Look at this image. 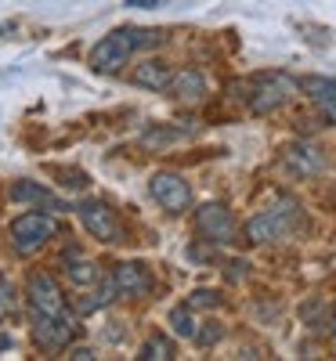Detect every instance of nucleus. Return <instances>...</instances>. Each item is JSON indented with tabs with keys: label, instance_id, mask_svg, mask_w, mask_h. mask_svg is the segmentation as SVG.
<instances>
[{
	"label": "nucleus",
	"instance_id": "obj_1",
	"mask_svg": "<svg viewBox=\"0 0 336 361\" xmlns=\"http://www.w3.org/2000/svg\"><path fill=\"white\" fill-rule=\"evenodd\" d=\"M163 44V33L160 29H134V25H124V29H112L109 37H102L95 47H90V69L95 73H105V76H116L119 69L127 66V58L141 47H156Z\"/></svg>",
	"mask_w": 336,
	"mask_h": 361
},
{
	"label": "nucleus",
	"instance_id": "obj_2",
	"mask_svg": "<svg viewBox=\"0 0 336 361\" xmlns=\"http://www.w3.org/2000/svg\"><path fill=\"white\" fill-rule=\"evenodd\" d=\"M58 231V224H54V217L51 214H40V209H29V214H22V217H15L11 221V246H15V253L18 257H33V253H40L44 246H47V238Z\"/></svg>",
	"mask_w": 336,
	"mask_h": 361
},
{
	"label": "nucleus",
	"instance_id": "obj_3",
	"mask_svg": "<svg viewBox=\"0 0 336 361\" xmlns=\"http://www.w3.org/2000/svg\"><path fill=\"white\" fill-rule=\"evenodd\" d=\"M25 300H29V314L33 318H73L62 289H58V282L47 271H33V275H29Z\"/></svg>",
	"mask_w": 336,
	"mask_h": 361
},
{
	"label": "nucleus",
	"instance_id": "obj_4",
	"mask_svg": "<svg viewBox=\"0 0 336 361\" xmlns=\"http://www.w3.org/2000/svg\"><path fill=\"white\" fill-rule=\"evenodd\" d=\"M296 228V202H282V206H271V209H260V214L246 224V238L250 243H282L289 238Z\"/></svg>",
	"mask_w": 336,
	"mask_h": 361
},
{
	"label": "nucleus",
	"instance_id": "obj_5",
	"mask_svg": "<svg viewBox=\"0 0 336 361\" xmlns=\"http://www.w3.org/2000/svg\"><path fill=\"white\" fill-rule=\"evenodd\" d=\"M148 195L156 199L170 217H181V214H188V209H192V185H188V180L181 177V173H174V170L152 173Z\"/></svg>",
	"mask_w": 336,
	"mask_h": 361
},
{
	"label": "nucleus",
	"instance_id": "obj_6",
	"mask_svg": "<svg viewBox=\"0 0 336 361\" xmlns=\"http://www.w3.org/2000/svg\"><path fill=\"white\" fill-rule=\"evenodd\" d=\"M196 228H199V235L206 238V243H213V246H228V243H235V235H239V221H235V214H232L224 202L199 206L196 209Z\"/></svg>",
	"mask_w": 336,
	"mask_h": 361
},
{
	"label": "nucleus",
	"instance_id": "obj_7",
	"mask_svg": "<svg viewBox=\"0 0 336 361\" xmlns=\"http://www.w3.org/2000/svg\"><path fill=\"white\" fill-rule=\"evenodd\" d=\"M80 214V224L98 238V243H124V224H119L116 209L109 202H98V199H87L76 206Z\"/></svg>",
	"mask_w": 336,
	"mask_h": 361
},
{
	"label": "nucleus",
	"instance_id": "obj_8",
	"mask_svg": "<svg viewBox=\"0 0 336 361\" xmlns=\"http://www.w3.org/2000/svg\"><path fill=\"white\" fill-rule=\"evenodd\" d=\"M76 336V318H33V343L47 354L66 350Z\"/></svg>",
	"mask_w": 336,
	"mask_h": 361
},
{
	"label": "nucleus",
	"instance_id": "obj_9",
	"mask_svg": "<svg viewBox=\"0 0 336 361\" xmlns=\"http://www.w3.org/2000/svg\"><path fill=\"white\" fill-rule=\"evenodd\" d=\"M112 282H116V293L119 296H127V300H145L152 293V271L138 260H124V264H116L112 271Z\"/></svg>",
	"mask_w": 336,
	"mask_h": 361
},
{
	"label": "nucleus",
	"instance_id": "obj_10",
	"mask_svg": "<svg viewBox=\"0 0 336 361\" xmlns=\"http://www.w3.org/2000/svg\"><path fill=\"white\" fill-rule=\"evenodd\" d=\"M289 90H293V83H289L286 76H264V80L257 83V90L250 94V112L268 116V112H275V109H282V105L289 102Z\"/></svg>",
	"mask_w": 336,
	"mask_h": 361
},
{
	"label": "nucleus",
	"instance_id": "obj_11",
	"mask_svg": "<svg viewBox=\"0 0 336 361\" xmlns=\"http://www.w3.org/2000/svg\"><path fill=\"white\" fill-rule=\"evenodd\" d=\"M282 163L296 173V177H315L322 166H325V159H322V152L315 145H304V141H293L286 152H282Z\"/></svg>",
	"mask_w": 336,
	"mask_h": 361
},
{
	"label": "nucleus",
	"instance_id": "obj_12",
	"mask_svg": "<svg viewBox=\"0 0 336 361\" xmlns=\"http://www.w3.org/2000/svg\"><path fill=\"white\" fill-rule=\"evenodd\" d=\"M300 87L308 90V98L318 105V112L325 116V123H336V80H325V76H308Z\"/></svg>",
	"mask_w": 336,
	"mask_h": 361
},
{
	"label": "nucleus",
	"instance_id": "obj_13",
	"mask_svg": "<svg viewBox=\"0 0 336 361\" xmlns=\"http://www.w3.org/2000/svg\"><path fill=\"white\" fill-rule=\"evenodd\" d=\"M170 94L181 102H203L206 98V76L199 69H177L170 80Z\"/></svg>",
	"mask_w": 336,
	"mask_h": 361
},
{
	"label": "nucleus",
	"instance_id": "obj_14",
	"mask_svg": "<svg viewBox=\"0 0 336 361\" xmlns=\"http://www.w3.org/2000/svg\"><path fill=\"white\" fill-rule=\"evenodd\" d=\"M170 80H174V73L160 58H145L141 66H134V83L145 90H170Z\"/></svg>",
	"mask_w": 336,
	"mask_h": 361
},
{
	"label": "nucleus",
	"instance_id": "obj_15",
	"mask_svg": "<svg viewBox=\"0 0 336 361\" xmlns=\"http://www.w3.org/2000/svg\"><path fill=\"white\" fill-rule=\"evenodd\" d=\"M11 199L15 202H33V206H47V209H66V202L58 199L51 188L37 185V180H15L11 185Z\"/></svg>",
	"mask_w": 336,
	"mask_h": 361
},
{
	"label": "nucleus",
	"instance_id": "obj_16",
	"mask_svg": "<svg viewBox=\"0 0 336 361\" xmlns=\"http://www.w3.org/2000/svg\"><path fill=\"white\" fill-rule=\"evenodd\" d=\"M66 275L73 286H95L102 282V271L95 260H87V257H66Z\"/></svg>",
	"mask_w": 336,
	"mask_h": 361
},
{
	"label": "nucleus",
	"instance_id": "obj_17",
	"mask_svg": "<svg viewBox=\"0 0 336 361\" xmlns=\"http://www.w3.org/2000/svg\"><path fill=\"white\" fill-rule=\"evenodd\" d=\"M170 329H174V336H185V340H196V333H199V322H196V307L188 304H177L174 311H170Z\"/></svg>",
	"mask_w": 336,
	"mask_h": 361
},
{
	"label": "nucleus",
	"instance_id": "obj_18",
	"mask_svg": "<svg viewBox=\"0 0 336 361\" xmlns=\"http://www.w3.org/2000/svg\"><path fill=\"white\" fill-rule=\"evenodd\" d=\"M138 357H141V361H170V357H174V343H170L163 333H152V336L141 343Z\"/></svg>",
	"mask_w": 336,
	"mask_h": 361
},
{
	"label": "nucleus",
	"instance_id": "obj_19",
	"mask_svg": "<svg viewBox=\"0 0 336 361\" xmlns=\"http://www.w3.org/2000/svg\"><path fill=\"white\" fill-rule=\"evenodd\" d=\"M18 314V289L8 275H0V322H8Z\"/></svg>",
	"mask_w": 336,
	"mask_h": 361
},
{
	"label": "nucleus",
	"instance_id": "obj_20",
	"mask_svg": "<svg viewBox=\"0 0 336 361\" xmlns=\"http://www.w3.org/2000/svg\"><path fill=\"white\" fill-rule=\"evenodd\" d=\"M181 137H185V130H174V127H152V130L141 134V145H145V148H167V145H174V141H181Z\"/></svg>",
	"mask_w": 336,
	"mask_h": 361
},
{
	"label": "nucleus",
	"instance_id": "obj_21",
	"mask_svg": "<svg viewBox=\"0 0 336 361\" xmlns=\"http://www.w3.org/2000/svg\"><path fill=\"white\" fill-rule=\"evenodd\" d=\"M188 304H192V307H217V304H221V293H217V289H196V293L188 296Z\"/></svg>",
	"mask_w": 336,
	"mask_h": 361
},
{
	"label": "nucleus",
	"instance_id": "obj_22",
	"mask_svg": "<svg viewBox=\"0 0 336 361\" xmlns=\"http://www.w3.org/2000/svg\"><path fill=\"white\" fill-rule=\"evenodd\" d=\"M221 336H224V329L217 322H206V329H199V333H196V343L199 347H210V343H217Z\"/></svg>",
	"mask_w": 336,
	"mask_h": 361
},
{
	"label": "nucleus",
	"instance_id": "obj_23",
	"mask_svg": "<svg viewBox=\"0 0 336 361\" xmlns=\"http://www.w3.org/2000/svg\"><path fill=\"white\" fill-rule=\"evenodd\" d=\"M69 357H80V361H90V357H95V350H90V347H69Z\"/></svg>",
	"mask_w": 336,
	"mask_h": 361
},
{
	"label": "nucleus",
	"instance_id": "obj_24",
	"mask_svg": "<svg viewBox=\"0 0 336 361\" xmlns=\"http://www.w3.org/2000/svg\"><path fill=\"white\" fill-rule=\"evenodd\" d=\"M160 0H127V8H156Z\"/></svg>",
	"mask_w": 336,
	"mask_h": 361
},
{
	"label": "nucleus",
	"instance_id": "obj_25",
	"mask_svg": "<svg viewBox=\"0 0 336 361\" xmlns=\"http://www.w3.org/2000/svg\"><path fill=\"white\" fill-rule=\"evenodd\" d=\"M332 336H336V311H332Z\"/></svg>",
	"mask_w": 336,
	"mask_h": 361
}]
</instances>
